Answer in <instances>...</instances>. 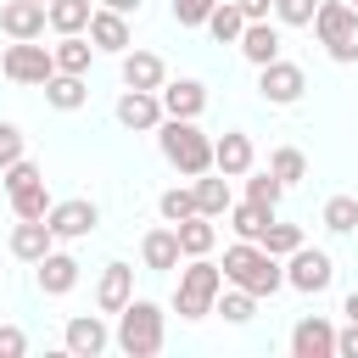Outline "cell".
<instances>
[{
    "label": "cell",
    "mask_w": 358,
    "mask_h": 358,
    "mask_svg": "<svg viewBox=\"0 0 358 358\" xmlns=\"http://www.w3.org/2000/svg\"><path fill=\"white\" fill-rule=\"evenodd\" d=\"M157 95H162V112L168 117H201L207 112V84H196V78H173Z\"/></svg>",
    "instance_id": "20"
},
{
    "label": "cell",
    "mask_w": 358,
    "mask_h": 358,
    "mask_svg": "<svg viewBox=\"0 0 358 358\" xmlns=\"http://www.w3.org/2000/svg\"><path fill=\"white\" fill-rule=\"evenodd\" d=\"M241 28H246V11H241L235 0H218V6H213V17H207V34H213L218 45H235V39H241Z\"/></svg>",
    "instance_id": "28"
},
{
    "label": "cell",
    "mask_w": 358,
    "mask_h": 358,
    "mask_svg": "<svg viewBox=\"0 0 358 358\" xmlns=\"http://www.w3.org/2000/svg\"><path fill=\"white\" fill-rule=\"evenodd\" d=\"M257 246L274 252V257H291V252L302 246V229H296V224H268V229L257 235Z\"/></svg>",
    "instance_id": "34"
},
{
    "label": "cell",
    "mask_w": 358,
    "mask_h": 358,
    "mask_svg": "<svg viewBox=\"0 0 358 358\" xmlns=\"http://www.w3.org/2000/svg\"><path fill=\"white\" fill-rule=\"evenodd\" d=\"M213 168H218L224 179H246V173H252V134H241V129L218 134V140H213Z\"/></svg>",
    "instance_id": "16"
},
{
    "label": "cell",
    "mask_w": 358,
    "mask_h": 358,
    "mask_svg": "<svg viewBox=\"0 0 358 358\" xmlns=\"http://www.w3.org/2000/svg\"><path fill=\"white\" fill-rule=\"evenodd\" d=\"M341 313H347V319H358V291H347V302H341Z\"/></svg>",
    "instance_id": "45"
},
{
    "label": "cell",
    "mask_w": 358,
    "mask_h": 358,
    "mask_svg": "<svg viewBox=\"0 0 358 358\" xmlns=\"http://www.w3.org/2000/svg\"><path fill=\"white\" fill-rule=\"evenodd\" d=\"M157 213H162L168 224L190 218V213H196V190H179V185H173V190H162V196H157Z\"/></svg>",
    "instance_id": "35"
},
{
    "label": "cell",
    "mask_w": 358,
    "mask_h": 358,
    "mask_svg": "<svg viewBox=\"0 0 358 358\" xmlns=\"http://www.w3.org/2000/svg\"><path fill=\"white\" fill-rule=\"evenodd\" d=\"M280 196H285V185L274 179V168H268V173H252V179H246V201H263V207H280Z\"/></svg>",
    "instance_id": "36"
},
{
    "label": "cell",
    "mask_w": 358,
    "mask_h": 358,
    "mask_svg": "<svg viewBox=\"0 0 358 358\" xmlns=\"http://www.w3.org/2000/svg\"><path fill=\"white\" fill-rule=\"evenodd\" d=\"M11 213H17V218H45V213H50V196H45V179H34V185H22V190H11Z\"/></svg>",
    "instance_id": "30"
},
{
    "label": "cell",
    "mask_w": 358,
    "mask_h": 358,
    "mask_svg": "<svg viewBox=\"0 0 358 358\" xmlns=\"http://www.w3.org/2000/svg\"><path fill=\"white\" fill-rule=\"evenodd\" d=\"M173 229H179L185 257H207V252H213V241H218V229H213V218H207V213H190V218H179Z\"/></svg>",
    "instance_id": "25"
},
{
    "label": "cell",
    "mask_w": 358,
    "mask_h": 358,
    "mask_svg": "<svg viewBox=\"0 0 358 358\" xmlns=\"http://www.w3.org/2000/svg\"><path fill=\"white\" fill-rule=\"evenodd\" d=\"M34 179H45V173H39V162H28V157H17L11 168H0V185H6V196H11V190H22V185H34Z\"/></svg>",
    "instance_id": "39"
},
{
    "label": "cell",
    "mask_w": 358,
    "mask_h": 358,
    "mask_svg": "<svg viewBox=\"0 0 358 358\" xmlns=\"http://www.w3.org/2000/svg\"><path fill=\"white\" fill-rule=\"evenodd\" d=\"M28 352V336L17 324H0V358H22Z\"/></svg>",
    "instance_id": "41"
},
{
    "label": "cell",
    "mask_w": 358,
    "mask_h": 358,
    "mask_svg": "<svg viewBox=\"0 0 358 358\" xmlns=\"http://www.w3.org/2000/svg\"><path fill=\"white\" fill-rule=\"evenodd\" d=\"M45 224L56 229V241H84V235H95L101 207H95V201H84V196H73V201H50Z\"/></svg>",
    "instance_id": "9"
},
{
    "label": "cell",
    "mask_w": 358,
    "mask_h": 358,
    "mask_svg": "<svg viewBox=\"0 0 358 358\" xmlns=\"http://www.w3.org/2000/svg\"><path fill=\"white\" fill-rule=\"evenodd\" d=\"M162 341H168V319H162V308L145 302V296H134V302L117 313V347H123L129 358H157Z\"/></svg>",
    "instance_id": "3"
},
{
    "label": "cell",
    "mask_w": 358,
    "mask_h": 358,
    "mask_svg": "<svg viewBox=\"0 0 358 358\" xmlns=\"http://www.w3.org/2000/svg\"><path fill=\"white\" fill-rule=\"evenodd\" d=\"M336 358H358V319H347V330H336Z\"/></svg>",
    "instance_id": "42"
},
{
    "label": "cell",
    "mask_w": 358,
    "mask_h": 358,
    "mask_svg": "<svg viewBox=\"0 0 358 358\" xmlns=\"http://www.w3.org/2000/svg\"><path fill=\"white\" fill-rule=\"evenodd\" d=\"M39 6H50V0H39Z\"/></svg>",
    "instance_id": "47"
},
{
    "label": "cell",
    "mask_w": 358,
    "mask_h": 358,
    "mask_svg": "<svg viewBox=\"0 0 358 358\" xmlns=\"http://www.w3.org/2000/svg\"><path fill=\"white\" fill-rule=\"evenodd\" d=\"M112 112H117V123H123V129H140V134H151V129H157V123L168 117V112H162V95H157V90H123Z\"/></svg>",
    "instance_id": "10"
},
{
    "label": "cell",
    "mask_w": 358,
    "mask_h": 358,
    "mask_svg": "<svg viewBox=\"0 0 358 358\" xmlns=\"http://www.w3.org/2000/svg\"><path fill=\"white\" fill-rule=\"evenodd\" d=\"M196 213H207V218H224L229 207H235V196H229V179L218 173V168H207V173H196Z\"/></svg>",
    "instance_id": "22"
},
{
    "label": "cell",
    "mask_w": 358,
    "mask_h": 358,
    "mask_svg": "<svg viewBox=\"0 0 358 358\" xmlns=\"http://www.w3.org/2000/svg\"><path fill=\"white\" fill-rule=\"evenodd\" d=\"M268 224H274V207H263V201H241V207H229V229H235L241 241H257Z\"/></svg>",
    "instance_id": "27"
},
{
    "label": "cell",
    "mask_w": 358,
    "mask_h": 358,
    "mask_svg": "<svg viewBox=\"0 0 358 358\" xmlns=\"http://www.w3.org/2000/svg\"><path fill=\"white\" fill-rule=\"evenodd\" d=\"M291 358H336V324L319 319V313L296 319V330H291Z\"/></svg>",
    "instance_id": "11"
},
{
    "label": "cell",
    "mask_w": 358,
    "mask_h": 358,
    "mask_svg": "<svg viewBox=\"0 0 358 358\" xmlns=\"http://www.w3.org/2000/svg\"><path fill=\"white\" fill-rule=\"evenodd\" d=\"M313 11H319V0H274V17L285 28H313Z\"/></svg>",
    "instance_id": "37"
},
{
    "label": "cell",
    "mask_w": 358,
    "mask_h": 358,
    "mask_svg": "<svg viewBox=\"0 0 358 358\" xmlns=\"http://www.w3.org/2000/svg\"><path fill=\"white\" fill-rule=\"evenodd\" d=\"M224 280L241 285V291H252V296H274L285 285V263L274 252H263L257 241H235L224 252Z\"/></svg>",
    "instance_id": "1"
},
{
    "label": "cell",
    "mask_w": 358,
    "mask_h": 358,
    "mask_svg": "<svg viewBox=\"0 0 358 358\" xmlns=\"http://www.w3.org/2000/svg\"><path fill=\"white\" fill-rule=\"evenodd\" d=\"M45 101H50L56 112H78V106L90 101L84 73H50V78H45Z\"/></svg>",
    "instance_id": "24"
},
{
    "label": "cell",
    "mask_w": 358,
    "mask_h": 358,
    "mask_svg": "<svg viewBox=\"0 0 358 358\" xmlns=\"http://www.w3.org/2000/svg\"><path fill=\"white\" fill-rule=\"evenodd\" d=\"M218 291H224V263L190 257V268H179V291H173L179 319H207L213 302H218Z\"/></svg>",
    "instance_id": "4"
},
{
    "label": "cell",
    "mask_w": 358,
    "mask_h": 358,
    "mask_svg": "<svg viewBox=\"0 0 358 358\" xmlns=\"http://www.w3.org/2000/svg\"><path fill=\"white\" fill-rule=\"evenodd\" d=\"M0 73L11 84H39L45 90V78L56 73V50L50 45H34V39H11L6 56H0Z\"/></svg>",
    "instance_id": "6"
},
{
    "label": "cell",
    "mask_w": 358,
    "mask_h": 358,
    "mask_svg": "<svg viewBox=\"0 0 358 358\" xmlns=\"http://www.w3.org/2000/svg\"><path fill=\"white\" fill-rule=\"evenodd\" d=\"M157 145H162L168 168H179L185 179H196V173L213 168V140L196 129V117H162L157 123Z\"/></svg>",
    "instance_id": "2"
},
{
    "label": "cell",
    "mask_w": 358,
    "mask_h": 358,
    "mask_svg": "<svg viewBox=\"0 0 358 358\" xmlns=\"http://www.w3.org/2000/svg\"><path fill=\"white\" fill-rule=\"evenodd\" d=\"M90 45L106 50V56H123V50L134 45V39H129V17L112 11V6H95V17H90Z\"/></svg>",
    "instance_id": "15"
},
{
    "label": "cell",
    "mask_w": 358,
    "mask_h": 358,
    "mask_svg": "<svg viewBox=\"0 0 358 358\" xmlns=\"http://www.w3.org/2000/svg\"><path fill=\"white\" fill-rule=\"evenodd\" d=\"M140 257H145V268H157V274L179 268V257H185V246H179V229H173V224H168V229H151V235L140 241Z\"/></svg>",
    "instance_id": "23"
},
{
    "label": "cell",
    "mask_w": 358,
    "mask_h": 358,
    "mask_svg": "<svg viewBox=\"0 0 358 358\" xmlns=\"http://www.w3.org/2000/svg\"><path fill=\"white\" fill-rule=\"evenodd\" d=\"M313 34H319V45L330 50V62H358V6H347V0H319Z\"/></svg>",
    "instance_id": "5"
},
{
    "label": "cell",
    "mask_w": 358,
    "mask_h": 358,
    "mask_svg": "<svg viewBox=\"0 0 358 358\" xmlns=\"http://www.w3.org/2000/svg\"><path fill=\"white\" fill-rule=\"evenodd\" d=\"M213 6H218V0H173V22H179V28H207Z\"/></svg>",
    "instance_id": "38"
},
{
    "label": "cell",
    "mask_w": 358,
    "mask_h": 358,
    "mask_svg": "<svg viewBox=\"0 0 358 358\" xmlns=\"http://www.w3.org/2000/svg\"><path fill=\"white\" fill-rule=\"evenodd\" d=\"M213 313H224L229 324H246V319L257 313V296H252V291H241V285H235V291H218V302H213Z\"/></svg>",
    "instance_id": "31"
},
{
    "label": "cell",
    "mask_w": 358,
    "mask_h": 358,
    "mask_svg": "<svg viewBox=\"0 0 358 358\" xmlns=\"http://www.w3.org/2000/svg\"><path fill=\"white\" fill-rule=\"evenodd\" d=\"M62 341H67V352H73V358H95V352H106L112 330H106V319H101V313H78V319H67Z\"/></svg>",
    "instance_id": "13"
},
{
    "label": "cell",
    "mask_w": 358,
    "mask_h": 358,
    "mask_svg": "<svg viewBox=\"0 0 358 358\" xmlns=\"http://www.w3.org/2000/svg\"><path fill=\"white\" fill-rule=\"evenodd\" d=\"M101 6H112V11H123V17H129V11H140V0H101Z\"/></svg>",
    "instance_id": "44"
},
{
    "label": "cell",
    "mask_w": 358,
    "mask_h": 358,
    "mask_svg": "<svg viewBox=\"0 0 358 358\" xmlns=\"http://www.w3.org/2000/svg\"><path fill=\"white\" fill-rule=\"evenodd\" d=\"M347 6H358V0H347Z\"/></svg>",
    "instance_id": "46"
},
{
    "label": "cell",
    "mask_w": 358,
    "mask_h": 358,
    "mask_svg": "<svg viewBox=\"0 0 358 358\" xmlns=\"http://www.w3.org/2000/svg\"><path fill=\"white\" fill-rule=\"evenodd\" d=\"M268 168H274V179H280V185H296V179H308V157H302L296 145H280V151L268 157Z\"/></svg>",
    "instance_id": "33"
},
{
    "label": "cell",
    "mask_w": 358,
    "mask_h": 358,
    "mask_svg": "<svg viewBox=\"0 0 358 358\" xmlns=\"http://www.w3.org/2000/svg\"><path fill=\"white\" fill-rule=\"evenodd\" d=\"M17 157H22V129H17V123H6V117H0V168H11V162H17Z\"/></svg>",
    "instance_id": "40"
},
{
    "label": "cell",
    "mask_w": 358,
    "mask_h": 358,
    "mask_svg": "<svg viewBox=\"0 0 358 358\" xmlns=\"http://www.w3.org/2000/svg\"><path fill=\"white\" fill-rule=\"evenodd\" d=\"M45 252H56V229H50L45 218H17V229H11V257L39 263Z\"/></svg>",
    "instance_id": "17"
},
{
    "label": "cell",
    "mask_w": 358,
    "mask_h": 358,
    "mask_svg": "<svg viewBox=\"0 0 358 358\" xmlns=\"http://www.w3.org/2000/svg\"><path fill=\"white\" fill-rule=\"evenodd\" d=\"M90 17H95L90 0H50V28H56V34H84Z\"/></svg>",
    "instance_id": "29"
},
{
    "label": "cell",
    "mask_w": 358,
    "mask_h": 358,
    "mask_svg": "<svg viewBox=\"0 0 358 358\" xmlns=\"http://www.w3.org/2000/svg\"><path fill=\"white\" fill-rule=\"evenodd\" d=\"M241 11H246V22H257V17H268L274 11V0H235Z\"/></svg>",
    "instance_id": "43"
},
{
    "label": "cell",
    "mask_w": 358,
    "mask_h": 358,
    "mask_svg": "<svg viewBox=\"0 0 358 358\" xmlns=\"http://www.w3.org/2000/svg\"><path fill=\"white\" fill-rule=\"evenodd\" d=\"M324 229L352 235V229H358V196H330V201H324Z\"/></svg>",
    "instance_id": "32"
},
{
    "label": "cell",
    "mask_w": 358,
    "mask_h": 358,
    "mask_svg": "<svg viewBox=\"0 0 358 358\" xmlns=\"http://www.w3.org/2000/svg\"><path fill=\"white\" fill-rule=\"evenodd\" d=\"M235 45H241V56H246L252 67H268V62L280 56V28H274L268 17H257V22H246V28H241V39H235Z\"/></svg>",
    "instance_id": "18"
},
{
    "label": "cell",
    "mask_w": 358,
    "mask_h": 358,
    "mask_svg": "<svg viewBox=\"0 0 358 358\" xmlns=\"http://www.w3.org/2000/svg\"><path fill=\"white\" fill-rule=\"evenodd\" d=\"M302 90H308V73H302L296 62L274 56L268 67H257V95H263L268 106H296V101H302Z\"/></svg>",
    "instance_id": "8"
},
{
    "label": "cell",
    "mask_w": 358,
    "mask_h": 358,
    "mask_svg": "<svg viewBox=\"0 0 358 358\" xmlns=\"http://www.w3.org/2000/svg\"><path fill=\"white\" fill-rule=\"evenodd\" d=\"M50 50H56V73H90V56H95V45H90L84 34H62Z\"/></svg>",
    "instance_id": "26"
},
{
    "label": "cell",
    "mask_w": 358,
    "mask_h": 358,
    "mask_svg": "<svg viewBox=\"0 0 358 358\" xmlns=\"http://www.w3.org/2000/svg\"><path fill=\"white\" fill-rule=\"evenodd\" d=\"M78 285V257L73 252H45L39 257V291L45 296H67Z\"/></svg>",
    "instance_id": "21"
},
{
    "label": "cell",
    "mask_w": 358,
    "mask_h": 358,
    "mask_svg": "<svg viewBox=\"0 0 358 358\" xmlns=\"http://www.w3.org/2000/svg\"><path fill=\"white\" fill-rule=\"evenodd\" d=\"M285 285L291 291H302V296H319V291H330L336 285V263H330V252H319V246H296L291 257H285Z\"/></svg>",
    "instance_id": "7"
},
{
    "label": "cell",
    "mask_w": 358,
    "mask_h": 358,
    "mask_svg": "<svg viewBox=\"0 0 358 358\" xmlns=\"http://www.w3.org/2000/svg\"><path fill=\"white\" fill-rule=\"evenodd\" d=\"M0 28L11 39H39L50 28V6H39V0H6L0 6Z\"/></svg>",
    "instance_id": "14"
},
{
    "label": "cell",
    "mask_w": 358,
    "mask_h": 358,
    "mask_svg": "<svg viewBox=\"0 0 358 358\" xmlns=\"http://www.w3.org/2000/svg\"><path fill=\"white\" fill-rule=\"evenodd\" d=\"M168 67L157 50H123V90H162Z\"/></svg>",
    "instance_id": "19"
},
{
    "label": "cell",
    "mask_w": 358,
    "mask_h": 358,
    "mask_svg": "<svg viewBox=\"0 0 358 358\" xmlns=\"http://www.w3.org/2000/svg\"><path fill=\"white\" fill-rule=\"evenodd\" d=\"M134 302V268L129 263H106L101 280H95V308L101 313H123Z\"/></svg>",
    "instance_id": "12"
}]
</instances>
